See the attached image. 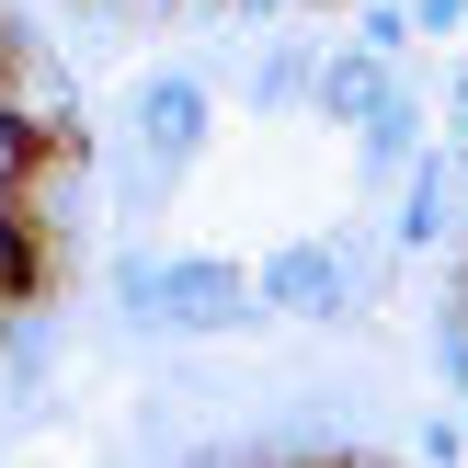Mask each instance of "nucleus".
<instances>
[{"mask_svg":"<svg viewBox=\"0 0 468 468\" xmlns=\"http://www.w3.org/2000/svg\"><path fill=\"white\" fill-rule=\"evenodd\" d=\"M251 286H263V320H309V332H343V320L366 309V286H355V263H343L332 229L274 240L263 263H251Z\"/></svg>","mask_w":468,"mask_h":468,"instance_id":"1","label":"nucleus"},{"mask_svg":"<svg viewBox=\"0 0 468 468\" xmlns=\"http://www.w3.org/2000/svg\"><path fill=\"white\" fill-rule=\"evenodd\" d=\"M263 320V286H251V263H229V251H160V332L183 343H229Z\"/></svg>","mask_w":468,"mask_h":468,"instance_id":"2","label":"nucleus"},{"mask_svg":"<svg viewBox=\"0 0 468 468\" xmlns=\"http://www.w3.org/2000/svg\"><path fill=\"white\" fill-rule=\"evenodd\" d=\"M206 137H218V91H206L195 69H149V80L126 91V149H149L160 172H195Z\"/></svg>","mask_w":468,"mask_h":468,"instance_id":"3","label":"nucleus"},{"mask_svg":"<svg viewBox=\"0 0 468 468\" xmlns=\"http://www.w3.org/2000/svg\"><path fill=\"white\" fill-rule=\"evenodd\" d=\"M400 91H411V80H400V58H366V46H332V58H320V91H309V114L355 137L366 114H388Z\"/></svg>","mask_w":468,"mask_h":468,"instance_id":"4","label":"nucleus"},{"mask_svg":"<svg viewBox=\"0 0 468 468\" xmlns=\"http://www.w3.org/2000/svg\"><path fill=\"white\" fill-rule=\"evenodd\" d=\"M355 172H366V183H388V195L423 172V103H411V91H400L388 114H366V126H355Z\"/></svg>","mask_w":468,"mask_h":468,"instance_id":"5","label":"nucleus"},{"mask_svg":"<svg viewBox=\"0 0 468 468\" xmlns=\"http://www.w3.org/2000/svg\"><path fill=\"white\" fill-rule=\"evenodd\" d=\"M320 58H332V46H263V58L240 69L251 114H286V103H309V91H320Z\"/></svg>","mask_w":468,"mask_h":468,"instance_id":"6","label":"nucleus"},{"mask_svg":"<svg viewBox=\"0 0 468 468\" xmlns=\"http://www.w3.org/2000/svg\"><path fill=\"white\" fill-rule=\"evenodd\" d=\"M46 366H58V320H46V297H35V309H12V320H0V378H12V388H35Z\"/></svg>","mask_w":468,"mask_h":468,"instance_id":"7","label":"nucleus"},{"mask_svg":"<svg viewBox=\"0 0 468 468\" xmlns=\"http://www.w3.org/2000/svg\"><path fill=\"white\" fill-rule=\"evenodd\" d=\"M114 309H126L137 332H160V251H149V240L114 251Z\"/></svg>","mask_w":468,"mask_h":468,"instance_id":"8","label":"nucleus"},{"mask_svg":"<svg viewBox=\"0 0 468 468\" xmlns=\"http://www.w3.org/2000/svg\"><path fill=\"white\" fill-rule=\"evenodd\" d=\"M355 46L366 58H411V0H355Z\"/></svg>","mask_w":468,"mask_h":468,"instance_id":"9","label":"nucleus"},{"mask_svg":"<svg viewBox=\"0 0 468 468\" xmlns=\"http://www.w3.org/2000/svg\"><path fill=\"white\" fill-rule=\"evenodd\" d=\"M423 343H434V378L468 400V309H446V297H434V332H423Z\"/></svg>","mask_w":468,"mask_h":468,"instance_id":"10","label":"nucleus"},{"mask_svg":"<svg viewBox=\"0 0 468 468\" xmlns=\"http://www.w3.org/2000/svg\"><path fill=\"white\" fill-rule=\"evenodd\" d=\"M411 35H434V46L468 35V0H411Z\"/></svg>","mask_w":468,"mask_h":468,"instance_id":"11","label":"nucleus"}]
</instances>
